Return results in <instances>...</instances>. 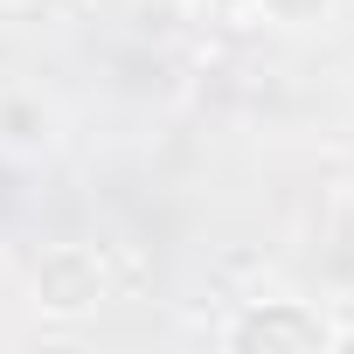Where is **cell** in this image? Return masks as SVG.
Here are the masks:
<instances>
[{"instance_id": "obj_1", "label": "cell", "mask_w": 354, "mask_h": 354, "mask_svg": "<svg viewBox=\"0 0 354 354\" xmlns=\"http://www.w3.org/2000/svg\"><path fill=\"white\" fill-rule=\"evenodd\" d=\"M230 340H236V347H257V340H264V347H326L333 326H326L319 313H306L299 299H271V306H257L250 319H236Z\"/></svg>"}, {"instance_id": "obj_2", "label": "cell", "mask_w": 354, "mask_h": 354, "mask_svg": "<svg viewBox=\"0 0 354 354\" xmlns=\"http://www.w3.org/2000/svg\"><path fill=\"white\" fill-rule=\"evenodd\" d=\"M195 8H209V15H223V21H243V15L264 8V0H195Z\"/></svg>"}]
</instances>
